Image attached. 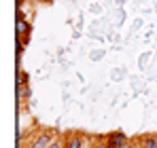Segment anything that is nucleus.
<instances>
[{
	"instance_id": "1",
	"label": "nucleus",
	"mask_w": 157,
	"mask_h": 148,
	"mask_svg": "<svg viewBox=\"0 0 157 148\" xmlns=\"http://www.w3.org/2000/svg\"><path fill=\"white\" fill-rule=\"evenodd\" d=\"M49 144H51V138H49V135H40V138L34 140V144L30 148H47Z\"/></svg>"
},
{
	"instance_id": "2",
	"label": "nucleus",
	"mask_w": 157,
	"mask_h": 148,
	"mask_svg": "<svg viewBox=\"0 0 157 148\" xmlns=\"http://www.w3.org/2000/svg\"><path fill=\"white\" fill-rule=\"evenodd\" d=\"M108 142L115 144V146H121V144H125V135L123 133H113V135H108Z\"/></svg>"
},
{
	"instance_id": "3",
	"label": "nucleus",
	"mask_w": 157,
	"mask_h": 148,
	"mask_svg": "<svg viewBox=\"0 0 157 148\" xmlns=\"http://www.w3.org/2000/svg\"><path fill=\"white\" fill-rule=\"evenodd\" d=\"M81 146H83V140H81L78 135L70 138V140H68V144H66V148H81Z\"/></svg>"
},
{
	"instance_id": "4",
	"label": "nucleus",
	"mask_w": 157,
	"mask_h": 148,
	"mask_svg": "<svg viewBox=\"0 0 157 148\" xmlns=\"http://www.w3.org/2000/svg\"><path fill=\"white\" fill-rule=\"evenodd\" d=\"M142 144H144V148H157V138H153V135H147Z\"/></svg>"
},
{
	"instance_id": "5",
	"label": "nucleus",
	"mask_w": 157,
	"mask_h": 148,
	"mask_svg": "<svg viewBox=\"0 0 157 148\" xmlns=\"http://www.w3.org/2000/svg\"><path fill=\"white\" fill-rule=\"evenodd\" d=\"M26 28H28V24H24V19L19 17V19H17V34H21V32H24Z\"/></svg>"
},
{
	"instance_id": "6",
	"label": "nucleus",
	"mask_w": 157,
	"mask_h": 148,
	"mask_svg": "<svg viewBox=\"0 0 157 148\" xmlns=\"http://www.w3.org/2000/svg\"><path fill=\"white\" fill-rule=\"evenodd\" d=\"M117 148H130V144L125 142V144H121V146H117Z\"/></svg>"
},
{
	"instance_id": "7",
	"label": "nucleus",
	"mask_w": 157,
	"mask_h": 148,
	"mask_svg": "<svg viewBox=\"0 0 157 148\" xmlns=\"http://www.w3.org/2000/svg\"><path fill=\"white\" fill-rule=\"evenodd\" d=\"M47 148H59V146H57V144H53V142H51V144H49Z\"/></svg>"
},
{
	"instance_id": "8",
	"label": "nucleus",
	"mask_w": 157,
	"mask_h": 148,
	"mask_svg": "<svg viewBox=\"0 0 157 148\" xmlns=\"http://www.w3.org/2000/svg\"><path fill=\"white\" fill-rule=\"evenodd\" d=\"M106 148H117V146H115V144H110V142H108V144H106Z\"/></svg>"
},
{
	"instance_id": "9",
	"label": "nucleus",
	"mask_w": 157,
	"mask_h": 148,
	"mask_svg": "<svg viewBox=\"0 0 157 148\" xmlns=\"http://www.w3.org/2000/svg\"><path fill=\"white\" fill-rule=\"evenodd\" d=\"M130 148H138V146H134V144H130Z\"/></svg>"
},
{
	"instance_id": "10",
	"label": "nucleus",
	"mask_w": 157,
	"mask_h": 148,
	"mask_svg": "<svg viewBox=\"0 0 157 148\" xmlns=\"http://www.w3.org/2000/svg\"><path fill=\"white\" fill-rule=\"evenodd\" d=\"M155 138H157V135H155Z\"/></svg>"
}]
</instances>
